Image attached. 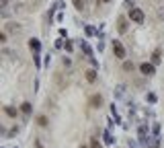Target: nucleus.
Returning a JSON list of instances; mask_svg holds the SVG:
<instances>
[{"instance_id": "1", "label": "nucleus", "mask_w": 164, "mask_h": 148, "mask_svg": "<svg viewBox=\"0 0 164 148\" xmlns=\"http://www.w3.org/2000/svg\"><path fill=\"white\" fill-rule=\"evenodd\" d=\"M129 19H131L133 23L141 25V23H144V12H141L140 8H131V11H129Z\"/></svg>"}, {"instance_id": "2", "label": "nucleus", "mask_w": 164, "mask_h": 148, "mask_svg": "<svg viewBox=\"0 0 164 148\" xmlns=\"http://www.w3.org/2000/svg\"><path fill=\"white\" fill-rule=\"evenodd\" d=\"M113 54H115L119 60H123V58H125V47L121 46V41H117V39L113 41Z\"/></svg>"}, {"instance_id": "3", "label": "nucleus", "mask_w": 164, "mask_h": 148, "mask_svg": "<svg viewBox=\"0 0 164 148\" xmlns=\"http://www.w3.org/2000/svg\"><path fill=\"white\" fill-rule=\"evenodd\" d=\"M56 84H58L59 91H64V89L68 87V78H64V74H62V72H58V74H56Z\"/></svg>"}, {"instance_id": "4", "label": "nucleus", "mask_w": 164, "mask_h": 148, "mask_svg": "<svg viewBox=\"0 0 164 148\" xmlns=\"http://www.w3.org/2000/svg\"><path fill=\"white\" fill-rule=\"evenodd\" d=\"M140 70H141V74H146V76H152V74H156V68H154L152 64H141Z\"/></svg>"}, {"instance_id": "5", "label": "nucleus", "mask_w": 164, "mask_h": 148, "mask_svg": "<svg viewBox=\"0 0 164 148\" xmlns=\"http://www.w3.org/2000/svg\"><path fill=\"white\" fill-rule=\"evenodd\" d=\"M146 134H148V128H146V125L141 124V125H140V144H148V142H150Z\"/></svg>"}, {"instance_id": "6", "label": "nucleus", "mask_w": 164, "mask_h": 148, "mask_svg": "<svg viewBox=\"0 0 164 148\" xmlns=\"http://www.w3.org/2000/svg\"><path fill=\"white\" fill-rule=\"evenodd\" d=\"M101 105H103V97H101V95H93V97H90V107L99 109Z\"/></svg>"}, {"instance_id": "7", "label": "nucleus", "mask_w": 164, "mask_h": 148, "mask_svg": "<svg viewBox=\"0 0 164 148\" xmlns=\"http://www.w3.org/2000/svg\"><path fill=\"white\" fill-rule=\"evenodd\" d=\"M117 27H119V33H125V31H127V19H125V17H119Z\"/></svg>"}, {"instance_id": "8", "label": "nucleus", "mask_w": 164, "mask_h": 148, "mask_svg": "<svg viewBox=\"0 0 164 148\" xmlns=\"http://www.w3.org/2000/svg\"><path fill=\"white\" fill-rule=\"evenodd\" d=\"M80 47H82V52H84L88 58H93V49L88 47V43H86V41H80Z\"/></svg>"}, {"instance_id": "9", "label": "nucleus", "mask_w": 164, "mask_h": 148, "mask_svg": "<svg viewBox=\"0 0 164 148\" xmlns=\"http://www.w3.org/2000/svg\"><path fill=\"white\" fill-rule=\"evenodd\" d=\"M29 47H31L33 52H39V47H41V43H39V39H29Z\"/></svg>"}, {"instance_id": "10", "label": "nucleus", "mask_w": 164, "mask_h": 148, "mask_svg": "<svg viewBox=\"0 0 164 148\" xmlns=\"http://www.w3.org/2000/svg\"><path fill=\"white\" fill-rule=\"evenodd\" d=\"M6 31H14V33H19V31H21V25H19V23H8V25H6Z\"/></svg>"}, {"instance_id": "11", "label": "nucleus", "mask_w": 164, "mask_h": 148, "mask_svg": "<svg viewBox=\"0 0 164 148\" xmlns=\"http://www.w3.org/2000/svg\"><path fill=\"white\" fill-rule=\"evenodd\" d=\"M86 80H88V82H94V80H96V70H88V72H86Z\"/></svg>"}, {"instance_id": "12", "label": "nucleus", "mask_w": 164, "mask_h": 148, "mask_svg": "<svg viewBox=\"0 0 164 148\" xmlns=\"http://www.w3.org/2000/svg\"><path fill=\"white\" fill-rule=\"evenodd\" d=\"M31 109H33V107H31V103H23V105H21V111H23L25 115L31 113Z\"/></svg>"}, {"instance_id": "13", "label": "nucleus", "mask_w": 164, "mask_h": 148, "mask_svg": "<svg viewBox=\"0 0 164 148\" xmlns=\"http://www.w3.org/2000/svg\"><path fill=\"white\" fill-rule=\"evenodd\" d=\"M160 54H162L160 49H156V52L152 54V62H154V64H160Z\"/></svg>"}, {"instance_id": "14", "label": "nucleus", "mask_w": 164, "mask_h": 148, "mask_svg": "<svg viewBox=\"0 0 164 148\" xmlns=\"http://www.w3.org/2000/svg\"><path fill=\"white\" fill-rule=\"evenodd\" d=\"M4 111H6L8 117H17V109H14V107H4Z\"/></svg>"}, {"instance_id": "15", "label": "nucleus", "mask_w": 164, "mask_h": 148, "mask_svg": "<svg viewBox=\"0 0 164 148\" xmlns=\"http://www.w3.org/2000/svg\"><path fill=\"white\" fill-rule=\"evenodd\" d=\"M103 136H105V142H107V144H113V142H115V140H113V136H111V132H109V130H107V132L103 134Z\"/></svg>"}, {"instance_id": "16", "label": "nucleus", "mask_w": 164, "mask_h": 148, "mask_svg": "<svg viewBox=\"0 0 164 148\" xmlns=\"http://www.w3.org/2000/svg\"><path fill=\"white\" fill-rule=\"evenodd\" d=\"M37 124L45 128V125H47V117H45V115H39V117H37Z\"/></svg>"}, {"instance_id": "17", "label": "nucleus", "mask_w": 164, "mask_h": 148, "mask_svg": "<svg viewBox=\"0 0 164 148\" xmlns=\"http://www.w3.org/2000/svg\"><path fill=\"white\" fill-rule=\"evenodd\" d=\"M115 95H117V97H123V95H125V87H123V84H119L117 91H115Z\"/></svg>"}, {"instance_id": "18", "label": "nucleus", "mask_w": 164, "mask_h": 148, "mask_svg": "<svg viewBox=\"0 0 164 148\" xmlns=\"http://www.w3.org/2000/svg\"><path fill=\"white\" fill-rule=\"evenodd\" d=\"M123 6H125V8H129V11H131V8L135 6V0H125V2H123Z\"/></svg>"}, {"instance_id": "19", "label": "nucleus", "mask_w": 164, "mask_h": 148, "mask_svg": "<svg viewBox=\"0 0 164 148\" xmlns=\"http://www.w3.org/2000/svg\"><path fill=\"white\" fill-rule=\"evenodd\" d=\"M146 101L148 103H156V95H154V93H148V95H146Z\"/></svg>"}, {"instance_id": "20", "label": "nucleus", "mask_w": 164, "mask_h": 148, "mask_svg": "<svg viewBox=\"0 0 164 148\" xmlns=\"http://www.w3.org/2000/svg\"><path fill=\"white\" fill-rule=\"evenodd\" d=\"M74 6H76L78 11H82V8H84V0H74Z\"/></svg>"}, {"instance_id": "21", "label": "nucleus", "mask_w": 164, "mask_h": 148, "mask_svg": "<svg viewBox=\"0 0 164 148\" xmlns=\"http://www.w3.org/2000/svg\"><path fill=\"white\" fill-rule=\"evenodd\" d=\"M123 70H133V64H131V62H125V64H123Z\"/></svg>"}, {"instance_id": "22", "label": "nucleus", "mask_w": 164, "mask_h": 148, "mask_svg": "<svg viewBox=\"0 0 164 148\" xmlns=\"http://www.w3.org/2000/svg\"><path fill=\"white\" fill-rule=\"evenodd\" d=\"M84 31H86V35H94V33H96L93 27H84Z\"/></svg>"}, {"instance_id": "23", "label": "nucleus", "mask_w": 164, "mask_h": 148, "mask_svg": "<svg viewBox=\"0 0 164 148\" xmlns=\"http://www.w3.org/2000/svg\"><path fill=\"white\" fill-rule=\"evenodd\" d=\"M35 64H37V68L41 66V60H39V52H35Z\"/></svg>"}, {"instance_id": "24", "label": "nucleus", "mask_w": 164, "mask_h": 148, "mask_svg": "<svg viewBox=\"0 0 164 148\" xmlns=\"http://www.w3.org/2000/svg\"><path fill=\"white\" fill-rule=\"evenodd\" d=\"M62 64H64V66H70L72 60H70V58H64V60H62Z\"/></svg>"}, {"instance_id": "25", "label": "nucleus", "mask_w": 164, "mask_h": 148, "mask_svg": "<svg viewBox=\"0 0 164 148\" xmlns=\"http://www.w3.org/2000/svg\"><path fill=\"white\" fill-rule=\"evenodd\" d=\"M56 47H64V39H58V41H56Z\"/></svg>"}, {"instance_id": "26", "label": "nucleus", "mask_w": 164, "mask_h": 148, "mask_svg": "<svg viewBox=\"0 0 164 148\" xmlns=\"http://www.w3.org/2000/svg\"><path fill=\"white\" fill-rule=\"evenodd\" d=\"M129 148H138V144H135L133 140H129Z\"/></svg>"}, {"instance_id": "27", "label": "nucleus", "mask_w": 164, "mask_h": 148, "mask_svg": "<svg viewBox=\"0 0 164 148\" xmlns=\"http://www.w3.org/2000/svg\"><path fill=\"white\" fill-rule=\"evenodd\" d=\"M93 148H101V144H99V142H93Z\"/></svg>"}, {"instance_id": "28", "label": "nucleus", "mask_w": 164, "mask_h": 148, "mask_svg": "<svg viewBox=\"0 0 164 148\" xmlns=\"http://www.w3.org/2000/svg\"><path fill=\"white\" fill-rule=\"evenodd\" d=\"M6 2H8V0H2V6H6Z\"/></svg>"}]
</instances>
